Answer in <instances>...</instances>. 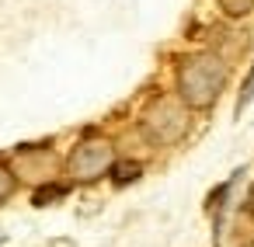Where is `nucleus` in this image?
Returning <instances> with one entry per match:
<instances>
[{"label": "nucleus", "mask_w": 254, "mask_h": 247, "mask_svg": "<svg viewBox=\"0 0 254 247\" xmlns=\"http://www.w3.org/2000/svg\"><path fill=\"white\" fill-rule=\"evenodd\" d=\"M226 80V70L216 56L202 53V56H188L178 70V87H181V98L191 105V108H209L219 94Z\"/></svg>", "instance_id": "obj_1"}, {"label": "nucleus", "mask_w": 254, "mask_h": 247, "mask_svg": "<svg viewBox=\"0 0 254 247\" xmlns=\"http://www.w3.org/2000/svg\"><path fill=\"white\" fill-rule=\"evenodd\" d=\"M185 129H188V115H185V108L174 98H157L146 108V115H143V132L153 143H160V146L178 143L185 136Z\"/></svg>", "instance_id": "obj_2"}, {"label": "nucleus", "mask_w": 254, "mask_h": 247, "mask_svg": "<svg viewBox=\"0 0 254 247\" xmlns=\"http://www.w3.org/2000/svg\"><path fill=\"white\" fill-rule=\"evenodd\" d=\"M112 167V146L108 143H80L70 157V174L80 181H94Z\"/></svg>", "instance_id": "obj_3"}, {"label": "nucleus", "mask_w": 254, "mask_h": 247, "mask_svg": "<svg viewBox=\"0 0 254 247\" xmlns=\"http://www.w3.org/2000/svg\"><path fill=\"white\" fill-rule=\"evenodd\" d=\"M219 4H223L226 14H247L254 7V0H219Z\"/></svg>", "instance_id": "obj_4"}, {"label": "nucleus", "mask_w": 254, "mask_h": 247, "mask_svg": "<svg viewBox=\"0 0 254 247\" xmlns=\"http://www.w3.org/2000/svg\"><path fill=\"white\" fill-rule=\"evenodd\" d=\"M11 191H14V174L0 167V202H7V198H11Z\"/></svg>", "instance_id": "obj_5"}, {"label": "nucleus", "mask_w": 254, "mask_h": 247, "mask_svg": "<svg viewBox=\"0 0 254 247\" xmlns=\"http://www.w3.org/2000/svg\"><path fill=\"white\" fill-rule=\"evenodd\" d=\"M136 174H139V164H119V167H115V181H119V185H122V181H132Z\"/></svg>", "instance_id": "obj_6"}, {"label": "nucleus", "mask_w": 254, "mask_h": 247, "mask_svg": "<svg viewBox=\"0 0 254 247\" xmlns=\"http://www.w3.org/2000/svg\"><path fill=\"white\" fill-rule=\"evenodd\" d=\"M251 94H254V73H251V80L244 84V94H240V105H237V108H244V105L251 101Z\"/></svg>", "instance_id": "obj_7"}, {"label": "nucleus", "mask_w": 254, "mask_h": 247, "mask_svg": "<svg viewBox=\"0 0 254 247\" xmlns=\"http://www.w3.org/2000/svg\"><path fill=\"white\" fill-rule=\"evenodd\" d=\"M247 209H251V216H254V188H251V195H247Z\"/></svg>", "instance_id": "obj_8"}]
</instances>
